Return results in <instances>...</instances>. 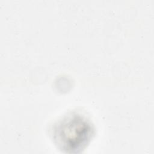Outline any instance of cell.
<instances>
[{
  "label": "cell",
  "mask_w": 154,
  "mask_h": 154,
  "mask_svg": "<svg viewBox=\"0 0 154 154\" xmlns=\"http://www.w3.org/2000/svg\"><path fill=\"white\" fill-rule=\"evenodd\" d=\"M54 131V140L63 150L69 152L83 149L92 134L91 125L78 114L70 116L60 122Z\"/></svg>",
  "instance_id": "cell-1"
}]
</instances>
